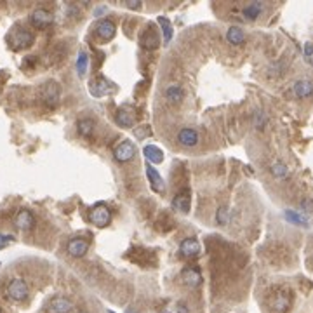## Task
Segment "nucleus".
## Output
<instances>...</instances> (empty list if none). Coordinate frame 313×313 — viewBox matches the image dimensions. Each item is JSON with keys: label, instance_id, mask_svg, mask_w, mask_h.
Instances as JSON below:
<instances>
[{"label": "nucleus", "instance_id": "obj_1", "mask_svg": "<svg viewBox=\"0 0 313 313\" xmlns=\"http://www.w3.org/2000/svg\"><path fill=\"white\" fill-rule=\"evenodd\" d=\"M40 98H42L44 104L49 108H54L59 104L61 100V87L56 80H47L46 84H42L40 87Z\"/></svg>", "mask_w": 313, "mask_h": 313}, {"label": "nucleus", "instance_id": "obj_2", "mask_svg": "<svg viewBox=\"0 0 313 313\" xmlns=\"http://www.w3.org/2000/svg\"><path fill=\"white\" fill-rule=\"evenodd\" d=\"M28 292H30V289H28V284L25 282L23 279H12L11 282L7 284V287H5L7 298L16 303L25 301V299L28 298Z\"/></svg>", "mask_w": 313, "mask_h": 313}, {"label": "nucleus", "instance_id": "obj_3", "mask_svg": "<svg viewBox=\"0 0 313 313\" xmlns=\"http://www.w3.org/2000/svg\"><path fill=\"white\" fill-rule=\"evenodd\" d=\"M89 221L92 225L100 226V228H104L111 223V210L108 209L106 206H94L89 212Z\"/></svg>", "mask_w": 313, "mask_h": 313}, {"label": "nucleus", "instance_id": "obj_4", "mask_svg": "<svg viewBox=\"0 0 313 313\" xmlns=\"http://www.w3.org/2000/svg\"><path fill=\"white\" fill-rule=\"evenodd\" d=\"M9 44L14 51H21L26 49L33 44V35L28 30H14L11 35H9Z\"/></svg>", "mask_w": 313, "mask_h": 313}, {"label": "nucleus", "instance_id": "obj_5", "mask_svg": "<svg viewBox=\"0 0 313 313\" xmlns=\"http://www.w3.org/2000/svg\"><path fill=\"white\" fill-rule=\"evenodd\" d=\"M290 306V294L287 290H277L270 298V308L277 313H286Z\"/></svg>", "mask_w": 313, "mask_h": 313}, {"label": "nucleus", "instance_id": "obj_6", "mask_svg": "<svg viewBox=\"0 0 313 313\" xmlns=\"http://www.w3.org/2000/svg\"><path fill=\"white\" fill-rule=\"evenodd\" d=\"M138 150H136V145L132 141H122L117 148H115V160L119 162H129L136 156Z\"/></svg>", "mask_w": 313, "mask_h": 313}, {"label": "nucleus", "instance_id": "obj_7", "mask_svg": "<svg viewBox=\"0 0 313 313\" xmlns=\"http://www.w3.org/2000/svg\"><path fill=\"white\" fill-rule=\"evenodd\" d=\"M73 303L65 296H56L47 303V313H72Z\"/></svg>", "mask_w": 313, "mask_h": 313}, {"label": "nucleus", "instance_id": "obj_8", "mask_svg": "<svg viewBox=\"0 0 313 313\" xmlns=\"http://www.w3.org/2000/svg\"><path fill=\"white\" fill-rule=\"evenodd\" d=\"M181 280H183L184 286L195 289V287H199L200 284H202V273H200L199 268L188 266V268H184V270L181 271Z\"/></svg>", "mask_w": 313, "mask_h": 313}, {"label": "nucleus", "instance_id": "obj_9", "mask_svg": "<svg viewBox=\"0 0 313 313\" xmlns=\"http://www.w3.org/2000/svg\"><path fill=\"white\" fill-rule=\"evenodd\" d=\"M30 21L35 28H47L49 25H52L54 16L46 9H35L30 16Z\"/></svg>", "mask_w": 313, "mask_h": 313}, {"label": "nucleus", "instance_id": "obj_10", "mask_svg": "<svg viewBox=\"0 0 313 313\" xmlns=\"http://www.w3.org/2000/svg\"><path fill=\"white\" fill-rule=\"evenodd\" d=\"M200 251H202V247H200V242L197 240V238H193V237L184 238V240L180 244V252H181V256H184V258L199 256Z\"/></svg>", "mask_w": 313, "mask_h": 313}, {"label": "nucleus", "instance_id": "obj_11", "mask_svg": "<svg viewBox=\"0 0 313 313\" xmlns=\"http://www.w3.org/2000/svg\"><path fill=\"white\" fill-rule=\"evenodd\" d=\"M66 251H68L70 256L73 258H82L85 256V252L89 251V242L85 238H72L66 245Z\"/></svg>", "mask_w": 313, "mask_h": 313}, {"label": "nucleus", "instance_id": "obj_12", "mask_svg": "<svg viewBox=\"0 0 313 313\" xmlns=\"http://www.w3.org/2000/svg\"><path fill=\"white\" fill-rule=\"evenodd\" d=\"M115 31H117V26L110 19H101L100 23L96 25V35L103 40H111L115 37Z\"/></svg>", "mask_w": 313, "mask_h": 313}, {"label": "nucleus", "instance_id": "obj_13", "mask_svg": "<svg viewBox=\"0 0 313 313\" xmlns=\"http://www.w3.org/2000/svg\"><path fill=\"white\" fill-rule=\"evenodd\" d=\"M178 141L181 143L186 148H193L197 143H199V134L195 129H190V127H184L178 132Z\"/></svg>", "mask_w": 313, "mask_h": 313}, {"label": "nucleus", "instance_id": "obj_14", "mask_svg": "<svg viewBox=\"0 0 313 313\" xmlns=\"http://www.w3.org/2000/svg\"><path fill=\"white\" fill-rule=\"evenodd\" d=\"M14 225L18 226L19 230H31V228H33V225H35L33 214H31L30 210H26V209H21L18 214H16Z\"/></svg>", "mask_w": 313, "mask_h": 313}, {"label": "nucleus", "instance_id": "obj_15", "mask_svg": "<svg viewBox=\"0 0 313 313\" xmlns=\"http://www.w3.org/2000/svg\"><path fill=\"white\" fill-rule=\"evenodd\" d=\"M146 176H148L150 183H152V188L155 191H158V193H164L165 191V184H164V180H162V176L156 172V169L153 167L152 164H146Z\"/></svg>", "mask_w": 313, "mask_h": 313}, {"label": "nucleus", "instance_id": "obj_16", "mask_svg": "<svg viewBox=\"0 0 313 313\" xmlns=\"http://www.w3.org/2000/svg\"><path fill=\"white\" fill-rule=\"evenodd\" d=\"M164 96H165V100H167L171 104H180L184 98V92H183V87H181L180 84H171V85L165 87Z\"/></svg>", "mask_w": 313, "mask_h": 313}, {"label": "nucleus", "instance_id": "obj_17", "mask_svg": "<svg viewBox=\"0 0 313 313\" xmlns=\"http://www.w3.org/2000/svg\"><path fill=\"white\" fill-rule=\"evenodd\" d=\"M115 122L119 124L120 127L129 129V127H134V124H136V115L130 110H127V108H122V110H119L117 115H115Z\"/></svg>", "mask_w": 313, "mask_h": 313}, {"label": "nucleus", "instance_id": "obj_18", "mask_svg": "<svg viewBox=\"0 0 313 313\" xmlns=\"http://www.w3.org/2000/svg\"><path fill=\"white\" fill-rule=\"evenodd\" d=\"M172 207L176 210H180V212H190V207H191V199H190V193L188 191H181L174 197L172 200Z\"/></svg>", "mask_w": 313, "mask_h": 313}, {"label": "nucleus", "instance_id": "obj_19", "mask_svg": "<svg viewBox=\"0 0 313 313\" xmlns=\"http://www.w3.org/2000/svg\"><path fill=\"white\" fill-rule=\"evenodd\" d=\"M263 11H264L263 2H251V4H247L242 9V14H244V18L247 19V21H254V19L260 18Z\"/></svg>", "mask_w": 313, "mask_h": 313}, {"label": "nucleus", "instance_id": "obj_20", "mask_svg": "<svg viewBox=\"0 0 313 313\" xmlns=\"http://www.w3.org/2000/svg\"><path fill=\"white\" fill-rule=\"evenodd\" d=\"M89 91H91V94L96 96V98H101V96L110 94L111 87L104 78H96V80H92L91 85H89Z\"/></svg>", "mask_w": 313, "mask_h": 313}, {"label": "nucleus", "instance_id": "obj_21", "mask_svg": "<svg viewBox=\"0 0 313 313\" xmlns=\"http://www.w3.org/2000/svg\"><path fill=\"white\" fill-rule=\"evenodd\" d=\"M294 94L298 96L299 100H306L313 94V84L306 78H301L294 84Z\"/></svg>", "mask_w": 313, "mask_h": 313}, {"label": "nucleus", "instance_id": "obj_22", "mask_svg": "<svg viewBox=\"0 0 313 313\" xmlns=\"http://www.w3.org/2000/svg\"><path fill=\"white\" fill-rule=\"evenodd\" d=\"M141 46L148 51L156 49V47L160 46V37H158V33H156V31H152V30L145 31V33L141 35Z\"/></svg>", "mask_w": 313, "mask_h": 313}, {"label": "nucleus", "instance_id": "obj_23", "mask_svg": "<svg viewBox=\"0 0 313 313\" xmlns=\"http://www.w3.org/2000/svg\"><path fill=\"white\" fill-rule=\"evenodd\" d=\"M143 155L146 156V160L152 164H160L164 160V152L160 148H156L155 145H148L143 148Z\"/></svg>", "mask_w": 313, "mask_h": 313}, {"label": "nucleus", "instance_id": "obj_24", "mask_svg": "<svg viewBox=\"0 0 313 313\" xmlns=\"http://www.w3.org/2000/svg\"><path fill=\"white\" fill-rule=\"evenodd\" d=\"M226 40H228L232 46H240V44H244V40H245L244 30L238 26H232L228 30V33H226Z\"/></svg>", "mask_w": 313, "mask_h": 313}, {"label": "nucleus", "instance_id": "obj_25", "mask_svg": "<svg viewBox=\"0 0 313 313\" xmlns=\"http://www.w3.org/2000/svg\"><path fill=\"white\" fill-rule=\"evenodd\" d=\"M77 130L84 138H91L92 132H94V122L91 119H80L77 122Z\"/></svg>", "mask_w": 313, "mask_h": 313}, {"label": "nucleus", "instance_id": "obj_26", "mask_svg": "<svg viewBox=\"0 0 313 313\" xmlns=\"http://www.w3.org/2000/svg\"><path fill=\"white\" fill-rule=\"evenodd\" d=\"M158 21V25L162 26V33H164V44H169L171 42L172 35H174V28H172V23L169 21L167 18H164V16H160V18L156 19Z\"/></svg>", "mask_w": 313, "mask_h": 313}, {"label": "nucleus", "instance_id": "obj_27", "mask_svg": "<svg viewBox=\"0 0 313 313\" xmlns=\"http://www.w3.org/2000/svg\"><path fill=\"white\" fill-rule=\"evenodd\" d=\"M271 174H273V178H277V180H286V178H289V169H287V165L284 164V162H275V164L271 165Z\"/></svg>", "mask_w": 313, "mask_h": 313}, {"label": "nucleus", "instance_id": "obj_28", "mask_svg": "<svg viewBox=\"0 0 313 313\" xmlns=\"http://www.w3.org/2000/svg\"><path fill=\"white\" fill-rule=\"evenodd\" d=\"M286 219H287V221L292 223V225L308 226V219H306L305 216H301V214H299V212H296V210L287 209V210H286Z\"/></svg>", "mask_w": 313, "mask_h": 313}, {"label": "nucleus", "instance_id": "obj_29", "mask_svg": "<svg viewBox=\"0 0 313 313\" xmlns=\"http://www.w3.org/2000/svg\"><path fill=\"white\" fill-rule=\"evenodd\" d=\"M87 66H89L87 52H80V54H78V57H77V73H78V77L85 75V72H87Z\"/></svg>", "mask_w": 313, "mask_h": 313}, {"label": "nucleus", "instance_id": "obj_30", "mask_svg": "<svg viewBox=\"0 0 313 313\" xmlns=\"http://www.w3.org/2000/svg\"><path fill=\"white\" fill-rule=\"evenodd\" d=\"M216 223L218 225H228L230 223V209L226 206H221L216 210Z\"/></svg>", "mask_w": 313, "mask_h": 313}, {"label": "nucleus", "instance_id": "obj_31", "mask_svg": "<svg viewBox=\"0 0 313 313\" xmlns=\"http://www.w3.org/2000/svg\"><path fill=\"white\" fill-rule=\"evenodd\" d=\"M264 124H266V117H264V113L258 111V113L254 115V127L261 130V129H264Z\"/></svg>", "mask_w": 313, "mask_h": 313}, {"label": "nucleus", "instance_id": "obj_32", "mask_svg": "<svg viewBox=\"0 0 313 313\" xmlns=\"http://www.w3.org/2000/svg\"><path fill=\"white\" fill-rule=\"evenodd\" d=\"M301 209H303V212H306V214L313 212V200L310 199V197H306V199L301 200Z\"/></svg>", "mask_w": 313, "mask_h": 313}, {"label": "nucleus", "instance_id": "obj_33", "mask_svg": "<svg viewBox=\"0 0 313 313\" xmlns=\"http://www.w3.org/2000/svg\"><path fill=\"white\" fill-rule=\"evenodd\" d=\"M134 134H136V138H148V136H150V129L146 126L136 127V129H134Z\"/></svg>", "mask_w": 313, "mask_h": 313}, {"label": "nucleus", "instance_id": "obj_34", "mask_svg": "<svg viewBox=\"0 0 313 313\" xmlns=\"http://www.w3.org/2000/svg\"><path fill=\"white\" fill-rule=\"evenodd\" d=\"M11 242H12L11 235H2V233H0V249L5 247L7 244H11Z\"/></svg>", "mask_w": 313, "mask_h": 313}, {"label": "nucleus", "instance_id": "obj_35", "mask_svg": "<svg viewBox=\"0 0 313 313\" xmlns=\"http://www.w3.org/2000/svg\"><path fill=\"white\" fill-rule=\"evenodd\" d=\"M126 5L129 9H139L141 7V2L139 0H129V2H126Z\"/></svg>", "mask_w": 313, "mask_h": 313}, {"label": "nucleus", "instance_id": "obj_36", "mask_svg": "<svg viewBox=\"0 0 313 313\" xmlns=\"http://www.w3.org/2000/svg\"><path fill=\"white\" fill-rule=\"evenodd\" d=\"M313 54V44L312 42H306L305 44V56L310 57Z\"/></svg>", "mask_w": 313, "mask_h": 313}, {"label": "nucleus", "instance_id": "obj_37", "mask_svg": "<svg viewBox=\"0 0 313 313\" xmlns=\"http://www.w3.org/2000/svg\"><path fill=\"white\" fill-rule=\"evenodd\" d=\"M178 313H190L188 312V306L184 303H178Z\"/></svg>", "mask_w": 313, "mask_h": 313}, {"label": "nucleus", "instance_id": "obj_38", "mask_svg": "<svg viewBox=\"0 0 313 313\" xmlns=\"http://www.w3.org/2000/svg\"><path fill=\"white\" fill-rule=\"evenodd\" d=\"M126 313H136V312H134V308H129V310H127Z\"/></svg>", "mask_w": 313, "mask_h": 313}, {"label": "nucleus", "instance_id": "obj_39", "mask_svg": "<svg viewBox=\"0 0 313 313\" xmlns=\"http://www.w3.org/2000/svg\"><path fill=\"white\" fill-rule=\"evenodd\" d=\"M77 313H87V312H77Z\"/></svg>", "mask_w": 313, "mask_h": 313}, {"label": "nucleus", "instance_id": "obj_40", "mask_svg": "<svg viewBox=\"0 0 313 313\" xmlns=\"http://www.w3.org/2000/svg\"><path fill=\"white\" fill-rule=\"evenodd\" d=\"M110 313H111V312H110Z\"/></svg>", "mask_w": 313, "mask_h": 313}]
</instances>
